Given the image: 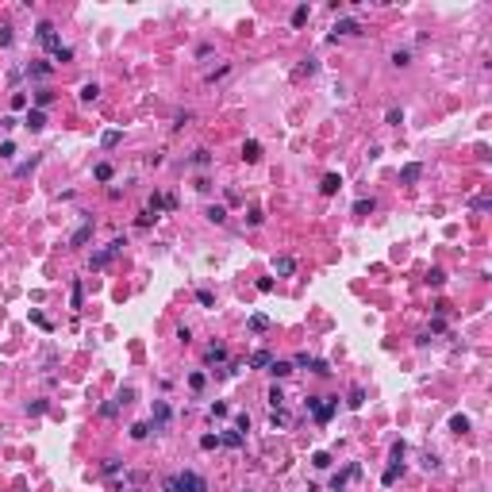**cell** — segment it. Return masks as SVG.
Returning <instances> with one entry per match:
<instances>
[{
	"instance_id": "1",
	"label": "cell",
	"mask_w": 492,
	"mask_h": 492,
	"mask_svg": "<svg viewBox=\"0 0 492 492\" xmlns=\"http://www.w3.org/2000/svg\"><path fill=\"white\" fill-rule=\"evenodd\" d=\"M35 39H39V43H43L50 54H58V50H62V39H58V31H54V23H50V19H43V23H39Z\"/></svg>"
},
{
	"instance_id": "2",
	"label": "cell",
	"mask_w": 492,
	"mask_h": 492,
	"mask_svg": "<svg viewBox=\"0 0 492 492\" xmlns=\"http://www.w3.org/2000/svg\"><path fill=\"white\" fill-rule=\"evenodd\" d=\"M335 408H338V400H327L323 404V396H308V412L320 419V423H331V415H335Z\"/></svg>"
},
{
	"instance_id": "3",
	"label": "cell",
	"mask_w": 492,
	"mask_h": 492,
	"mask_svg": "<svg viewBox=\"0 0 492 492\" xmlns=\"http://www.w3.org/2000/svg\"><path fill=\"white\" fill-rule=\"evenodd\" d=\"M177 488L181 492H208V481L200 473H192V469H185V473H177Z\"/></svg>"
},
{
	"instance_id": "4",
	"label": "cell",
	"mask_w": 492,
	"mask_h": 492,
	"mask_svg": "<svg viewBox=\"0 0 492 492\" xmlns=\"http://www.w3.org/2000/svg\"><path fill=\"white\" fill-rule=\"evenodd\" d=\"M123 246H127V239H112V242H108V246H104L100 254H93V269H104V266H108V262L115 258V254L123 250Z\"/></svg>"
},
{
	"instance_id": "5",
	"label": "cell",
	"mask_w": 492,
	"mask_h": 492,
	"mask_svg": "<svg viewBox=\"0 0 492 492\" xmlns=\"http://www.w3.org/2000/svg\"><path fill=\"white\" fill-rule=\"evenodd\" d=\"M169 423V404L165 400H154V419H150V431H165Z\"/></svg>"
},
{
	"instance_id": "6",
	"label": "cell",
	"mask_w": 492,
	"mask_h": 492,
	"mask_svg": "<svg viewBox=\"0 0 492 492\" xmlns=\"http://www.w3.org/2000/svg\"><path fill=\"white\" fill-rule=\"evenodd\" d=\"M419 177H423V165L419 162H408L404 169H400V185H415Z\"/></svg>"
},
{
	"instance_id": "7",
	"label": "cell",
	"mask_w": 492,
	"mask_h": 492,
	"mask_svg": "<svg viewBox=\"0 0 492 492\" xmlns=\"http://www.w3.org/2000/svg\"><path fill=\"white\" fill-rule=\"evenodd\" d=\"M23 127H27V131H43V127H46V112H39V108H27Z\"/></svg>"
},
{
	"instance_id": "8",
	"label": "cell",
	"mask_w": 492,
	"mask_h": 492,
	"mask_svg": "<svg viewBox=\"0 0 492 492\" xmlns=\"http://www.w3.org/2000/svg\"><path fill=\"white\" fill-rule=\"evenodd\" d=\"M338 189H342V177H338V173H327V177L320 181V192H323V196H335Z\"/></svg>"
},
{
	"instance_id": "9",
	"label": "cell",
	"mask_w": 492,
	"mask_h": 492,
	"mask_svg": "<svg viewBox=\"0 0 492 492\" xmlns=\"http://www.w3.org/2000/svg\"><path fill=\"white\" fill-rule=\"evenodd\" d=\"M288 423H293V415H288L285 408H273V415H269V427H273V431H285Z\"/></svg>"
},
{
	"instance_id": "10",
	"label": "cell",
	"mask_w": 492,
	"mask_h": 492,
	"mask_svg": "<svg viewBox=\"0 0 492 492\" xmlns=\"http://www.w3.org/2000/svg\"><path fill=\"white\" fill-rule=\"evenodd\" d=\"M269 362H273V354H269V350H254L246 365H250V369H269Z\"/></svg>"
},
{
	"instance_id": "11",
	"label": "cell",
	"mask_w": 492,
	"mask_h": 492,
	"mask_svg": "<svg viewBox=\"0 0 492 492\" xmlns=\"http://www.w3.org/2000/svg\"><path fill=\"white\" fill-rule=\"evenodd\" d=\"M273 273H277V277L296 273V258H273Z\"/></svg>"
},
{
	"instance_id": "12",
	"label": "cell",
	"mask_w": 492,
	"mask_h": 492,
	"mask_svg": "<svg viewBox=\"0 0 492 492\" xmlns=\"http://www.w3.org/2000/svg\"><path fill=\"white\" fill-rule=\"evenodd\" d=\"M89 239H93V223H81L77 231H73V239H69V246H85Z\"/></svg>"
},
{
	"instance_id": "13",
	"label": "cell",
	"mask_w": 492,
	"mask_h": 492,
	"mask_svg": "<svg viewBox=\"0 0 492 492\" xmlns=\"http://www.w3.org/2000/svg\"><path fill=\"white\" fill-rule=\"evenodd\" d=\"M50 62H31V66H27V77H39V81H43V77H50Z\"/></svg>"
},
{
	"instance_id": "14",
	"label": "cell",
	"mask_w": 492,
	"mask_h": 492,
	"mask_svg": "<svg viewBox=\"0 0 492 492\" xmlns=\"http://www.w3.org/2000/svg\"><path fill=\"white\" fill-rule=\"evenodd\" d=\"M242 158H246V162H258V158H262V142H254V138H250V142H242Z\"/></svg>"
},
{
	"instance_id": "15",
	"label": "cell",
	"mask_w": 492,
	"mask_h": 492,
	"mask_svg": "<svg viewBox=\"0 0 492 492\" xmlns=\"http://www.w3.org/2000/svg\"><path fill=\"white\" fill-rule=\"evenodd\" d=\"M266 400H269V408H285V389H281V385H273V389L266 392Z\"/></svg>"
},
{
	"instance_id": "16",
	"label": "cell",
	"mask_w": 492,
	"mask_h": 492,
	"mask_svg": "<svg viewBox=\"0 0 492 492\" xmlns=\"http://www.w3.org/2000/svg\"><path fill=\"white\" fill-rule=\"evenodd\" d=\"M96 96H100V85H96V81H85V85H81V100H85V104H93Z\"/></svg>"
},
{
	"instance_id": "17",
	"label": "cell",
	"mask_w": 492,
	"mask_h": 492,
	"mask_svg": "<svg viewBox=\"0 0 492 492\" xmlns=\"http://www.w3.org/2000/svg\"><path fill=\"white\" fill-rule=\"evenodd\" d=\"M362 404H365V389H362V385H354V389H350V400H346V408H354V412H358Z\"/></svg>"
},
{
	"instance_id": "18",
	"label": "cell",
	"mask_w": 492,
	"mask_h": 492,
	"mask_svg": "<svg viewBox=\"0 0 492 492\" xmlns=\"http://www.w3.org/2000/svg\"><path fill=\"white\" fill-rule=\"evenodd\" d=\"M450 431H454V435H466L469 431V415H450Z\"/></svg>"
},
{
	"instance_id": "19",
	"label": "cell",
	"mask_w": 492,
	"mask_h": 492,
	"mask_svg": "<svg viewBox=\"0 0 492 492\" xmlns=\"http://www.w3.org/2000/svg\"><path fill=\"white\" fill-rule=\"evenodd\" d=\"M219 442H223V446H231V450H239V446H242V431H223V435H219Z\"/></svg>"
},
{
	"instance_id": "20",
	"label": "cell",
	"mask_w": 492,
	"mask_h": 492,
	"mask_svg": "<svg viewBox=\"0 0 492 492\" xmlns=\"http://www.w3.org/2000/svg\"><path fill=\"white\" fill-rule=\"evenodd\" d=\"M335 31H338V35H358L362 27H358V19H338V23H335Z\"/></svg>"
},
{
	"instance_id": "21",
	"label": "cell",
	"mask_w": 492,
	"mask_h": 492,
	"mask_svg": "<svg viewBox=\"0 0 492 492\" xmlns=\"http://www.w3.org/2000/svg\"><path fill=\"white\" fill-rule=\"evenodd\" d=\"M250 331H254V335L269 331V315H262V311H258V315H250Z\"/></svg>"
},
{
	"instance_id": "22",
	"label": "cell",
	"mask_w": 492,
	"mask_h": 492,
	"mask_svg": "<svg viewBox=\"0 0 492 492\" xmlns=\"http://www.w3.org/2000/svg\"><path fill=\"white\" fill-rule=\"evenodd\" d=\"M120 138H123V135H120V131L112 127V131H104V135H100V147H104V150H112L115 142H120Z\"/></svg>"
},
{
	"instance_id": "23",
	"label": "cell",
	"mask_w": 492,
	"mask_h": 492,
	"mask_svg": "<svg viewBox=\"0 0 492 492\" xmlns=\"http://www.w3.org/2000/svg\"><path fill=\"white\" fill-rule=\"evenodd\" d=\"M311 466L315 469H331V454L327 450H315V454H311Z\"/></svg>"
},
{
	"instance_id": "24",
	"label": "cell",
	"mask_w": 492,
	"mask_h": 492,
	"mask_svg": "<svg viewBox=\"0 0 492 492\" xmlns=\"http://www.w3.org/2000/svg\"><path fill=\"white\" fill-rule=\"evenodd\" d=\"M269 373H273V377H288V373H293V365H288V362H277V358H273V362H269Z\"/></svg>"
},
{
	"instance_id": "25",
	"label": "cell",
	"mask_w": 492,
	"mask_h": 492,
	"mask_svg": "<svg viewBox=\"0 0 492 492\" xmlns=\"http://www.w3.org/2000/svg\"><path fill=\"white\" fill-rule=\"evenodd\" d=\"M308 16H311V8H308V4H300V8L293 12V27H304V23H308Z\"/></svg>"
},
{
	"instance_id": "26",
	"label": "cell",
	"mask_w": 492,
	"mask_h": 492,
	"mask_svg": "<svg viewBox=\"0 0 492 492\" xmlns=\"http://www.w3.org/2000/svg\"><path fill=\"white\" fill-rule=\"evenodd\" d=\"M404 454H408V446H404V442H392V466H400V469H404Z\"/></svg>"
},
{
	"instance_id": "27",
	"label": "cell",
	"mask_w": 492,
	"mask_h": 492,
	"mask_svg": "<svg viewBox=\"0 0 492 492\" xmlns=\"http://www.w3.org/2000/svg\"><path fill=\"white\" fill-rule=\"evenodd\" d=\"M311 373H315V377H331V365L327 362H320V358H311V365H308Z\"/></svg>"
},
{
	"instance_id": "28",
	"label": "cell",
	"mask_w": 492,
	"mask_h": 492,
	"mask_svg": "<svg viewBox=\"0 0 492 492\" xmlns=\"http://www.w3.org/2000/svg\"><path fill=\"white\" fill-rule=\"evenodd\" d=\"M208 362H227V346H208Z\"/></svg>"
},
{
	"instance_id": "29",
	"label": "cell",
	"mask_w": 492,
	"mask_h": 492,
	"mask_svg": "<svg viewBox=\"0 0 492 492\" xmlns=\"http://www.w3.org/2000/svg\"><path fill=\"white\" fill-rule=\"evenodd\" d=\"M93 177H96V181H112V165H108V162H100V165L93 169Z\"/></svg>"
},
{
	"instance_id": "30",
	"label": "cell",
	"mask_w": 492,
	"mask_h": 492,
	"mask_svg": "<svg viewBox=\"0 0 492 492\" xmlns=\"http://www.w3.org/2000/svg\"><path fill=\"white\" fill-rule=\"evenodd\" d=\"M0 158H4V162H12V158H16V142H12V138H4V142H0Z\"/></svg>"
},
{
	"instance_id": "31",
	"label": "cell",
	"mask_w": 492,
	"mask_h": 492,
	"mask_svg": "<svg viewBox=\"0 0 492 492\" xmlns=\"http://www.w3.org/2000/svg\"><path fill=\"white\" fill-rule=\"evenodd\" d=\"M208 219H212V223H227V212L219 204H212V208H208Z\"/></svg>"
},
{
	"instance_id": "32",
	"label": "cell",
	"mask_w": 492,
	"mask_h": 492,
	"mask_svg": "<svg viewBox=\"0 0 492 492\" xmlns=\"http://www.w3.org/2000/svg\"><path fill=\"white\" fill-rule=\"evenodd\" d=\"M208 162H212V150H196V154H192V165H196V169H204Z\"/></svg>"
},
{
	"instance_id": "33",
	"label": "cell",
	"mask_w": 492,
	"mask_h": 492,
	"mask_svg": "<svg viewBox=\"0 0 492 492\" xmlns=\"http://www.w3.org/2000/svg\"><path fill=\"white\" fill-rule=\"evenodd\" d=\"M147 435H150V423H135V427H131V439H135V442H142Z\"/></svg>"
},
{
	"instance_id": "34",
	"label": "cell",
	"mask_w": 492,
	"mask_h": 492,
	"mask_svg": "<svg viewBox=\"0 0 492 492\" xmlns=\"http://www.w3.org/2000/svg\"><path fill=\"white\" fill-rule=\"evenodd\" d=\"M288 365H293V369H304V365H311V354H308V350H300V354H296Z\"/></svg>"
},
{
	"instance_id": "35",
	"label": "cell",
	"mask_w": 492,
	"mask_h": 492,
	"mask_svg": "<svg viewBox=\"0 0 492 492\" xmlns=\"http://www.w3.org/2000/svg\"><path fill=\"white\" fill-rule=\"evenodd\" d=\"M227 73H231V66H219V69H212V73H208V85H216V81H223Z\"/></svg>"
},
{
	"instance_id": "36",
	"label": "cell",
	"mask_w": 492,
	"mask_h": 492,
	"mask_svg": "<svg viewBox=\"0 0 492 492\" xmlns=\"http://www.w3.org/2000/svg\"><path fill=\"white\" fill-rule=\"evenodd\" d=\"M50 100H54V93H50V89H43V93L35 96V108H39V112H43V108H46V104H50Z\"/></svg>"
},
{
	"instance_id": "37",
	"label": "cell",
	"mask_w": 492,
	"mask_h": 492,
	"mask_svg": "<svg viewBox=\"0 0 492 492\" xmlns=\"http://www.w3.org/2000/svg\"><path fill=\"white\" fill-rule=\"evenodd\" d=\"M115 412H120V400H108V404H100V415H104V419H112Z\"/></svg>"
},
{
	"instance_id": "38",
	"label": "cell",
	"mask_w": 492,
	"mask_h": 492,
	"mask_svg": "<svg viewBox=\"0 0 492 492\" xmlns=\"http://www.w3.org/2000/svg\"><path fill=\"white\" fill-rule=\"evenodd\" d=\"M81 296H85V285H81V281H73V296H69V304H73V308H81Z\"/></svg>"
},
{
	"instance_id": "39",
	"label": "cell",
	"mask_w": 492,
	"mask_h": 492,
	"mask_svg": "<svg viewBox=\"0 0 492 492\" xmlns=\"http://www.w3.org/2000/svg\"><path fill=\"white\" fill-rule=\"evenodd\" d=\"M219 446V435H200V450H216Z\"/></svg>"
},
{
	"instance_id": "40",
	"label": "cell",
	"mask_w": 492,
	"mask_h": 492,
	"mask_svg": "<svg viewBox=\"0 0 492 492\" xmlns=\"http://www.w3.org/2000/svg\"><path fill=\"white\" fill-rule=\"evenodd\" d=\"M369 212H373V200H358V204H354V216H369Z\"/></svg>"
},
{
	"instance_id": "41",
	"label": "cell",
	"mask_w": 492,
	"mask_h": 492,
	"mask_svg": "<svg viewBox=\"0 0 492 492\" xmlns=\"http://www.w3.org/2000/svg\"><path fill=\"white\" fill-rule=\"evenodd\" d=\"M35 165H39V154H35V158H31V162H23V165H16V177H27V173H31V169H35Z\"/></svg>"
},
{
	"instance_id": "42",
	"label": "cell",
	"mask_w": 492,
	"mask_h": 492,
	"mask_svg": "<svg viewBox=\"0 0 492 492\" xmlns=\"http://www.w3.org/2000/svg\"><path fill=\"white\" fill-rule=\"evenodd\" d=\"M204 381H208L204 373H192V377H189V389H192V392H200V389H204Z\"/></svg>"
},
{
	"instance_id": "43",
	"label": "cell",
	"mask_w": 492,
	"mask_h": 492,
	"mask_svg": "<svg viewBox=\"0 0 492 492\" xmlns=\"http://www.w3.org/2000/svg\"><path fill=\"white\" fill-rule=\"evenodd\" d=\"M389 123L400 127V123H404V108H389Z\"/></svg>"
},
{
	"instance_id": "44",
	"label": "cell",
	"mask_w": 492,
	"mask_h": 492,
	"mask_svg": "<svg viewBox=\"0 0 492 492\" xmlns=\"http://www.w3.org/2000/svg\"><path fill=\"white\" fill-rule=\"evenodd\" d=\"M31 323H39V327H43V331H50V320H46L43 311H31Z\"/></svg>"
},
{
	"instance_id": "45",
	"label": "cell",
	"mask_w": 492,
	"mask_h": 492,
	"mask_svg": "<svg viewBox=\"0 0 492 492\" xmlns=\"http://www.w3.org/2000/svg\"><path fill=\"white\" fill-rule=\"evenodd\" d=\"M196 300H200V304H204V308H212V304H216V296L208 293V288H200V293H196Z\"/></svg>"
},
{
	"instance_id": "46",
	"label": "cell",
	"mask_w": 492,
	"mask_h": 492,
	"mask_svg": "<svg viewBox=\"0 0 492 492\" xmlns=\"http://www.w3.org/2000/svg\"><path fill=\"white\" fill-rule=\"evenodd\" d=\"M408 62H412V54H408V50H396V54H392V66H408Z\"/></svg>"
},
{
	"instance_id": "47",
	"label": "cell",
	"mask_w": 492,
	"mask_h": 492,
	"mask_svg": "<svg viewBox=\"0 0 492 492\" xmlns=\"http://www.w3.org/2000/svg\"><path fill=\"white\" fill-rule=\"evenodd\" d=\"M104 473H108V477H115V473H120V461H115V458H108V461H104Z\"/></svg>"
},
{
	"instance_id": "48",
	"label": "cell",
	"mask_w": 492,
	"mask_h": 492,
	"mask_svg": "<svg viewBox=\"0 0 492 492\" xmlns=\"http://www.w3.org/2000/svg\"><path fill=\"white\" fill-rule=\"evenodd\" d=\"M315 69H320V62H315V58H304V66H300V73H315Z\"/></svg>"
},
{
	"instance_id": "49",
	"label": "cell",
	"mask_w": 492,
	"mask_h": 492,
	"mask_svg": "<svg viewBox=\"0 0 492 492\" xmlns=\"http://www.w3.org/2000/svg\"><path fill=\"white\" fill-rule=\"evenodd\" d=\"M250 427V415H235V431H246Z\"/></svg>"
},
{
	"instance_id": "50",
	"label": "cell",
	"mask_w": 492,
	"mask_h": 492,
	"mask_svg": "<svg viewBox=\"0 0 492 492\" xmlns=\"http://www.w3.org/2000/svg\"><path fill=\"white\" fill-rule=\"evenodd\" d=\"M396 477H400V466H389V473H385V484H396Z\"/></svg>"
},
{
	"instance_id": "51",
	"label": "cell",
	"mask_w": 492,
	"mask_h": 492,
	"mask_svg": "<svg viewBox=\"0 0 492 492\" xmlns=\"http://www.w3.org/2000/svg\"><path fill=\"white\" fill-rule=\"evenodd\" d=\"M258 293H273V277H262V281H258Z\"/></svg>"
},
{
	"instance_id": "52",
	"label": "cell",
	"mask_w": 492,
	"mask_h": 492,
	"mask_svg": "<svg viewBox=\"0 0 492 492\" xmlns=\"http://www.w3.org/2000/svg\"><path fill=\"white\" fill-rule=\"evenodd\" d=\"M27 412H31V415H43V412H46V400H35V404L27 408Z\"/></svg>"
},
{
	"instance_id": "53",
	"label": "cell",
	"mask_w": 492,
	"mask_h": 492,
	"mask_svg": "<svg viewBox=\"0 0 492 492\" xmlns=\"http://www.w3.org/2000/svg\"><path fill=\"white\" fill-rule=\"evenodd\" d=\"M165 492H181L177 488V477H165Z\"/></svg>"
}]
</instances>
